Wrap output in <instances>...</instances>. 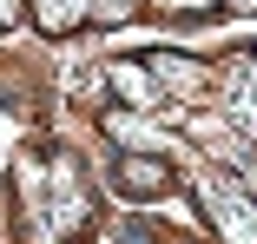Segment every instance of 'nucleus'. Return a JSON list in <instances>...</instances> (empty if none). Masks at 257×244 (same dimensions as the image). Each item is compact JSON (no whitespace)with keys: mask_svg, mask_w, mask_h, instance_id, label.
I'll return each instance as SVG.
<instances>
[{"mask_svg":"<svg viewBox=\"0 0 257 244\" xmlns=\"http://www.w3.org/2000/svg\"><path fill=\"white\" fill-rule=\"evenodd\" d=\"M119 191L125 198H159V191H172V165L165 159H125L119 165Z\"/></svg>","mask_w":257,"mask_h":244,"instance_id":"f257e3e1","label":"nucleus"},{"mask_svg":"<svg viewBox=\"0 0 257 244\" xmlns=\"http://www.w3.org/2000/svg\"><path fill=\"white\" fill-rule=\"evenodd\" d=\"M20 14H27V0H0V27H14Z\"/></svg>","mask_w":257,"mask_h":244,"instance_id":"39448f33","label":"nucleus"},{"mask_svg":"<svg viewBox=\"0 0 257 244\" xmlns=\"http://www.w3.org/2000/svg\"><path fill=\"white\" fill-rule=\"evenodd\" d=\"M165 7H178V14H218V7H237V0H165Z\"/></svg>","mask_w":257,"mask_h":244,"instance_id":"20e7f679","label":"nucleus"},{"mask_svg":"<svg viewBox=\"0 0 257 244\" xmlns=\"http://www.w3.org/2000/svg\"><path fill=\"white\" fill-rule=\"evenodd\" d=\"M211 205H218V218H224V244H257V205L244 198H231V191H211Z\"/></svg>","mask_w":257,"mask_h":244,"instance_id":"f03ea898","label":"nucleus"},{"mask_svg":"<svg viewBox=\"0 0 257 244\" xmlns=\"http://www.w3.org/2000/svg\"><path fill=\"white\" fill-rule=\"evenodd\" d=\"M33 7V20L46 27V33H66V27H79L86 14H92V0H27Z\"/></svg>","mask_w":257,"mask_h":244,"instance_id":"7ed1b4c3","label":"nucleus"}]
</instances>
